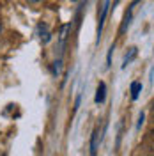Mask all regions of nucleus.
Returning a JSON list of instances; mask_svg holds the SVG:
<instances>
[{
  "label": "nucleus",
  "instance_id": "f257e3e1",
  "mask_svg": "<svg viewBox=\"0 0 154 156\" xmlns=\"http://www.w3.org/2000/svg\"><path fill=\"white\" fill-rule=\"evenodd\" d=\"M108 7H110V0H105V4H103V7H101V16H99L97 36H99V34H101V30H103V23H105V18H106V14H108Z\"/></svg>",
  "mask_w": 154,
  "mask_h": 156
},
{
  "label": "nucleus",
  "instance_id": "f03ea898",
  "mask_svg": "<svg viewBox=\"0 0 154 156\" xmlns=\"http://www.w3.org/2000/svg\"><path fill=\"white\" fill-rule=\"evenodd\" d=\"M105 96H106V85H105V82H99V85L96 89V98H94L96 103H103Z\"/></svg>",
  "mask_w": 154,
  "mask_h": 156
},
{
  "label": "nucleus",
  "instance_id": "7ed1b4c3",
  "mask_svg": "<svg viewBox=\"0 0 154 156\" xmlns=\"http://www.w3.org/2000/svg\"><path fill=\"white\" fill-rule=\"evenodd\" d=\"M97 136H99V133H97V129H94L92 138H90V156H96L97 153Z\"/></svg>",
  "mask_w": 154,
  "mask_h": 156
},
{
  "label": "nucleus",
  "instance_id": "20e7f679",
  "mask_svg": "<svg viewBox=\"0 0 154 156\" xmlns=\"http://www.w3.org/2000/svg\"><path fill=\"white\" fill-rule=\"evenodd\" d=\"M135 57H136V48H129V51H128V53L124 55V60H122V68H126V66H128V64H129V62H131V60H133Z\"/></svg>",
  "mask_w": 154,
  "mask_h": 156
},
{
  "label": "nucleus",
  "instance_id": "39448f33",
  "mask_svg": "<svg viewBox=\"0 0 154 156\" xmlns=\"http://www.w3.org/2000/svg\"><path fill=\"white\" fill-rule=\"evenodd\" d=\"M140 90H142V83H138V82H133L131 83V98L136 99L138 94H140Z\"/></svg>",
  "mask_w": 154,
  "mask_h": 156
},
{
  "label": "nucleus",
  "instance_id": "423d86ee",
  "mask_svg": "<svg viewBox=\"0 0 154 156\" xmlns=\"http://www.w3.org/2000/svg\"><path fill=\"white\" fill-rule=\"evenodd\" d=\"M129 23H131V9H129V12H126L124 21H122V27H121V34H122V32H126V29L129 27Z\"/></svg>",
  "mask_w": 154,
  "mask_h": 156
},
{
  "label": "nucleus",
  "instance_id": "0eeeda50",
  "mask_svg": "<svg viewBox=\"0 0 154 156\" xmlns=\"http://www.w3.org/2000/svg\"><path fill=\"white\" fill-rule=\"evenodd\" d=\"M68 25L62 29V32H60V51H62V48H64V41H66V36H68Z\"/></svg>",
  "mask_w": 154,
  "mask_h": 156
},
{
  "label": "nucleus",
  "instance_id": "6e6552de",
  "mask_svg": "<svg viewBox=\"0 0 154 156\" xmlns=\"http://www.w3.org/2000/svg\"><path fill=\"white\" fill-rule=\"evenodd\" d=\"M0 32H2V23H0Z\"/></svg>",
  "mask_w": 154,
  "mask_h": 156
},
{
  "label": "nucleus",
  "instance_id": "1a4fd4ad",
  "mask_svg": "<svg viewBox=\"0 0 154 156\" xmlns=\"http://www.w3.org/2000/svg\"><path fill=\"white\" fill-rule=\"evenodd\" d=\"M152 135H154V129H152Z\"/></svg>",
  "mask_w": 154,
  "mask_h": 156
},
{
  "label": "nucleus",
  "instance_id": "9d476101",
  "mask_svg": "<svg viewBox=\"0 0 154 156\" xmlns=\"http://www.w3.org/2000/svg\"><path fill=\"white\" fill-rule=\"evenodd\" d=\"M73 2H76V0H73Z\"/></svg>",
  "mask_w": 154,
  "mask_h": 156
}]
</instances>
